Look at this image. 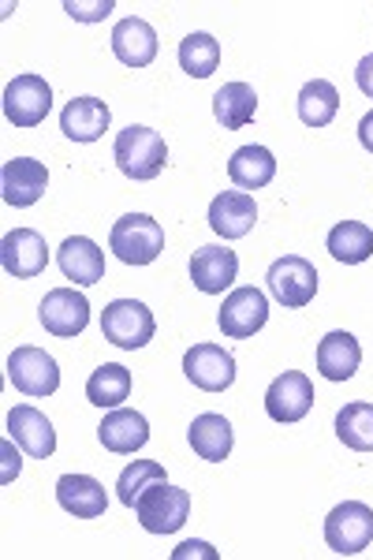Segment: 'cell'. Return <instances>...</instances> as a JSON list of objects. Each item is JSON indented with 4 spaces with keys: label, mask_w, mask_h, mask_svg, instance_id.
Instances as JSON below:
<instances>
[{
    "label": "cell",
    "mask_w": 373,
    "mask_h": 560,
    "mask_svg": "<svg viewBox=\"0 0 373 560\" xmlns=\"http://www.w3.org/2000/svg\"><path fill=\"white\" fill-rule=\"evenodd\" d=\"M113 158H116V168L127 176V179H158L165 173L168 165V147L153 128H142V124H131L127 131L116 135V147H113Z\"/></svg>",
    "instance_id": "obj_1"
},
{
    "label": "cell",
    "mask_w": 373,
    "mask_h": 560,
    "mask_svg": "<svg viewBox=\"0 0 373 560\" xmlns=\"http://www.w3.org/2000/svg\"><path fill=\"white\" fill-rule=\"evenodd\" d=\"M108 247H113V255L120 258L124 266H150V261H158L161 250H165V229L145 213H127L113 224Z\"/></svg>",
    "instance_id": "obj_2"
},
{
    "label": "cell",
    "mask_w": 373,
    "mask_h": 560,
    "mask_svg": "<svg viewBox=\"0 0 373 560\" xmlns=\"http://www.w3.org/2000/svg\"><path fill=\"white\" fill-rule=\"evenodd\" d=\"M102 332L108 345H116L124 351H139L153 340L158 322H153L150 306L139 300H113L102 311Z\"/></svg>",
    "instance_id": "obj_3"
},
{
    "label": "cell",
    "mask_w": 373,
    "mask_h": 560,
    "mask_svg": "<svg viewBox=\"0 0 373 560\" xmlns=\"http://www.w3.org/2000/svg\"><path fill=\"white\" fill-rule=\"evenodd\" d=\"M135 516L150 535H172L190 516V493L168 482H153L139 501H135Z\"/></svg>",
    "instance_id": "obj_4"
},
{
    "label": "cell",
    "mask_w": 373,
    "mask_h": 560,
    "mask_svg": "<svg viewBox=\"0 0 373 560\" xmlns=\"http://www.w3.org/2000/svg\"><path fill=\"white\" fill-rule=\"evenodd\" d=\"M373 541V509L362 501H343L325 516V546L340 557L362 553Z\"/></svg>",
    "instance_id": "obj_5"
},
{
    "label": "cell",
    "mask_w": 373,
    "mask_h": 560,
    "mask_svg": "<svg viewBox=\"0 0 373 560\" xmlns=\"http://www.w3.org/2000/svg\"><path fill=\"white\" fill-rule=\"evenodd\" d=\"M8 382L20 388L23 396L42 400V396H53L60 388V366L49 351L23 345L8 355Z\"/></svg>",
    "instance_id": "obj_6"
},
{
    "label": "cell",
    "mask_w": 373,
    "mask_h": 560,
    "mask_svg": "<svg viewBox=\"0 0 373 560\" xmlns=\"http://www.w3.org/2000/svg\"><path fill=\"white\" fill-rule=\"evenodd\" d=\"M266 284H269V295L280 306H291V311H299V306L314 303V295H317V269L306 258L284 255V258H277L269 266Z\"/></svg>",
    "instance_id": "obj_7"
},
{
    "label": "cell",
    "mask_w": 373,
    "mask_h": 560,
    "mask_svg": "<svg viewBox=\"0 0 373 560\" xmlns=\"http://www.w3.org/2000/svg\"><path fill=\"white\" fill-rule=\"evenodd\" d=\"M53 108V90L42 75H15L4 86V116L15 128H38Z\"/></svg>",
    "instance_id": "obj_8"
},
{
    "label": "cell",
    "mask_w": 373,
    "mask_h": 560,
    "mask_svg": "<svg viewBox=\"0 0 373 560\" xmlns=\"http://www.w3.org/2000/svg\"><path fill=\"white\" fill-rule=\"evenodd\" d=\"M269 322V300L258 288H235V292L224 300L221 314H217V325H221L224 337L232 340H247L258 329H266Z\"/></svg>",
    "instance_id": "obj_9"
},
{
    "label": "cell",
    "mask_w": 373,
    "mask_h": 560,
    "mask_svg": "<svg viewBox=\"0 0 373 560\" xmlns=\"http://www.w3.org/2000/svg\"><path fill=\"white\" fill-rule=\"evenodd\" d=\"M38 318L53 337L71 340L90 325V303L83 292H75V288H53L38 306Z\"/></svg>",
    "instance_id": "obj_10"
},
{
    "label": "cell",
    "mask_w": 373,
    "mask_h": 560,
    "mask_svg": "<svg viewBox=\"0 0 373 560\" xmlns=\"http://www.w3.org/2000/svg\"><path fill=\"white\" fill-rule=\"evenodd\" d=\"M184 374L202 393H224L235 382V355L221 345H195L184 355Z\"/></svg>",
    "instance_id": "obj_11"
},
{
    "label": "cell",
    "mask_w": 373,
    "mask_h": 560,
    "mask_svg": "<svg viewBox=\"0 0 373 560\" xmlns=\"http://www.w3.org/2000/svg\"><path fill=\"white\" fill-rule=\"evenodd\" d=\"M314 382L299 370H284L269 388H266V411L272 422H299L306 419L314 408Z\"/></svg>",
    "instance_id": "obj_12"
},
{
    "label": "cell",
    "mask_w": 373,
    "mask_h": 560,
    "mask_svg": "<svg viewBox=\"0 0 373 560\" xmlns=\"http://www.w3.org/2000/svg\"><path fill=\"white\" fill-rule=\"evenodd\" d=\"M0 261H4V273L15 280H31L42 277L45 266H49V247H45V236L34 229H15L0 240Z\"/></svg>",
    "instance_id": "obj_13"
},
{
    "label": "cell",
    "mask_w": 373,
    "mask_h": 560,
    "mask_svg": "<svg viewBox=\"0 0 373 560\" xmlns=\"http://www.w3.org/2000/svg\"><path fill=\"white\" fill-rule=\"evenodd\" d=\"M8 438H12L31 459H49L57 453V430H53V422L45 419L38 408H31V404H15V408L8 411Z\"/></svg>",
    "instance_id": "obj_14"
},
{
    "label": "cell",
    "mask_w": 373,
    "mask_h": 560,
    "mask_svg": "<svg viewBox=\"0 0 373 560\" xmlns=\"http://www.w3.org/2000/svg\"><path fill=\"white\" fill-rule=\"evenodd\" d=\"M45 187H49V173H45V165L34 158H12L0 168V195H4V202L15 206V210H26V206L38 202L45 195Z\"/></svg>",
    "instance_id": "obj_15"
},
{
    "label": "cell",
    "mask_w": 373,
    "mask_h": 560,
    "mask_svg": "<svg viewBox=\"0 0 373 560\" xmlns=\"http://www.w3.org/2000/svg\"><path fill=\"white\" fill-rule=\"evenodd\" d=\"M258 221V206L247 191H224L209 202V229L224 240H243Z\"/></svg>",
    "instance_id": "obj_16"
},
{
    "label": "cell",
    "mask_w": 373,
    "mask_h": 560,
    "mask_svg": "<svg viewBox=\"0 0 373 560\" xmlns=\"http://www.w3.org/2000/svg\"><path fill=\"white\" fill-rule=\"evenodd\" d=\"M235 273H240V258L229 247H198L190 258V280L206 295H221L224 288H232Z\"/></svg>",
    "instance_id": "obj_17"
},
{
    "label": "cell",
    "mask_w": 373,
    "mask_h": 560,
    "mask_svg": "<svg viewBox=\"0 0 373 560\" xmlns=\"http://www.w3.org/2000/svg\"><path fill=\"white\" fill-rule=\"evenodd\" d=\"M113 124V113L102 97H71L60 113V131L71 142H97Z\"/></svg>",
    "instance_id": "obj_18"
},
{
    "label": "cell",
    "mask_w": 373,
    "mask_h": 560,
    "mask_svg": "<svg viewBox=\"0 0 373 560\" xmlns=\"http://www.w3.org/2000/svg\"><path fill=\"white\" fill-rule=\"evenodd\" d=\"M97 441L116 456H131L150 441V422L139 411H127V408H113L105 415V422L97 427Z\"/></svg>",
    "instance_id": "obj_19"
},
{
    "label": "cell",
    "mask_w": 373,
    "mask_h": 560,
    "mask_svg": "<svg viewBox=\"0 0 373 560\" xmlns=\"http://www.w3.org/2000/svg\"><path fill=\"white\" fill-rule=\"evenodd\" d=\"M60 273L75 284H97L105 280V250L86 236H68L57 250Z\"/></svg>",
    "instance_id": "obj_20"
},
{
    "label": "cell",
    "mask_w": 373,
    "mask_h": 560,
    "mask_svg": "<svg viewBox=\"0 0 373 560\" xmlns=\"http://www.w3.org/2000/svg\"><path fill=\"white\" fill-rule=\"evenodd\" d=\"M113 52H116V60L127 68L153 65V57H158V31H153L145 20H139V15L120 20L113 31Z\"/></svg>",
    "instance_id": "obj_21"
},
{
    "label": "cell",
    "mask_w": 373,
    "mask_h": 560,
    "mask_svg": "<svg viewBox=\"0 0 373 560\" xmlns=\"http://www.w3.org/2000/svg\"><path fill=\"white\" fill-rule=\"evenodd\" d=\"M57 501H60V509L75 520H97V516H105V509H108L102 482L90 475H63L57 482Z\"/></svg>",
    "instance_id": "obj_22"
},
{
    "label": "cell",
    "mask_w": 373,
    "mask_h": 560,
    "mask_svg": "<svg viewBox=\"0 0 373 560\" xmlns=\"http://www.w3.org/2000/svg\"><path fill=\"white\" fill-rule=\"evenodd\" d=\"M359 363H362V348L351 332L336 329L317 345V370H322L325 382H348V377H354Z\"/></svg>",
    "instance_id": "obj_23"
},
{
    "label": "cell",
    "mask_w": 373,
    "mask_h": 560,
    "mask_svg": "<svg viewBox=\"0 0 373 560\" xmlns=\"http://www.w3.org/2000/svg\"><path fill=\"white\" fill-rule=\"evenodd\" d=\"M187 441L202 459H209V464H221V459L232 456L235 433H232V422L224 419V415H198L187 430Z\"/></svg>",
    "instance_id": "obj_24"
},
{
    "label": "cell",
    "mask_w": 373,
    "mask_h": 560,
    "mask_svg": "<svg viewBox=\"0 0 373 560\" xmlns=\"http://www.w3.org/2000/svg\"><path fill=\"white\" fill-rule=\"evenodd\" d=\"M229 176L240 191H261L277 176V158L266 147H240L229 161Z\"/></svg>",
    "instance_id": "obj_25"
},
{
    "label": "cell",
    "mask_w": 373,
    "mask_h": 560,
    "mask_svg": "<svg viewBox=\"0 0 373 560\" xmlns=\"http://www.w3.org/2000/svg\"><path fill=\"white\" fill-rule=\"evenodd\" d=\"M258 113V94H254L250 83H224L213 94V116L224 131H240L247 128Z\"/></svg>",
    "instance_id": "obj_26"
},
{
    "label": "cell",
    "mask_w": 373,
    "mask_h": 560,
    "mask_svg": "<svg viewBox=\"0 0 373 560\" xmlns=\"http://www.w3.org/2000/svg\"><path fill=\"white\" fill-rule=\"evenodd\" d=\"M340 113V94L329 79H311L303 90H299V120L306 128H329Z\"/></svg>",
    "instance_id": "obj_27"
},
{
    "label": "cell",
    "mask_w": 373,
    "mask_h": 560,
    "mask_svg": "<svg viewBox=\"0 0 373 560\" xmlns=\"http://www.w3.org/2000/svg\"><path fill=\"white\" fill-rule=\"evenodd\" d=\"M131 396V370L120 366V363H105L97 366L94 374H90L86 382V400L94 404V408H120V404Z\"/></svg>",
    "instance_id": "obj_28"
},
{
    "label": "cell",
    "mask_w": 373,
    "mask_h": 560,
    "mask_svg": "<svg viewBox=\"0 0 373 560\" xmlns=\"http://www.w3.org/2000/svg\"><path fill=\"white\" fill-rule=\"evenodd\" d=\"M325 247H329V255L336 261H343V266H359V261H366L373 255V229L362 221H340L329 232Z\"/></svg>",
    "instance_id": "obj_29"
},
{
    "label": "cell",
    "mask_w": 373,
    "mask_h": 560,
    "mask_svg": "<svg viewBox=\"0 0 373 560\" xmlns=\"http://www.w3.org/2000/svg\"><path fill=\"white\" fill-rule=\"evenodd\" d=\"M336 438L354 453H373V404L354 400L336 415Z\"/></svg>",
    "instance_id": "obj_30"
},
{
    "label": "cell",
    "mask_w": 373,
    "mask_h": 560,
    "mask_svg": "<svg viewBox=\"0 0 373 560\" xmlns=\"http://www.w3.org/2000/svg\"><path fill=\"white\" fill-rule=\"evenodd\" d=\"M221 65V45H217L213 34H187L184 42H179V68L187 71L190 79H209Z\"/></svg>",
    "instance_id": "obj_31"
},
{
    "label": "cell",
    "mask_w": 373,
    "mask_h": 560,
    "mask_svg": "<svg viewBox=\"0 0 373 560\" xmlns=\"http://www.w3.org/2000/svg\"><path fill=\"white\" fill-rule=\"evenodd\" d=\"M153 482H168L165 467H161L158 459H135V464H127L120 478H116V497H120V504H127V509H135V501H139Z\"/></svg>",
    "instance_id": "obj_32"
},
{
    "label": "cell",
    "mask_w": 373,
    "mask_h": 560,
    "mask_svg": "<svg viewBox=\"0 0 373 560\" xmlns=\"http://www.w3.org/2000/svg\"><path fill=\"white\" fill-rule=\"evenodd\" d=\"M113 0H97V4H79V0H63V12L71 15V20H79V23H97V20H105L108 12H113Z\"/></svg>",
    "instance_id": "obj_33"
},
{
    "label": "cell",
    "mask_w": 373,
    "mask_h": 560,
    "mask_svg": "<svg viewBox=\"0 0 373 560\" xmlns=\"http://www.w3.org/2000/svg\"><path fill=\"white\" fill-rule=\"evenodd\" d=\"M354 83H359V90L366 97H373V52L370 57L359 60V68H354Z\"/></svg>",
    "instance_id": "obj_34"
},
{
    "label": "cell",
    "mask_w": 373,
    "mask_h": 560,
    "mask_svg": "<svg viewBox=\"0 0 373 560\" xmlns=\"http://www.w3.org/2000/svg\"><path fill=\"white\" fill-rule=\"evenodd\" d=\"M195 553H206V557H217L213 549L206 546V541H184V546L176 549V557L184 560V557H195Z\"/></svg>",
    "instance_id": "obj_35"
},
{
    "label": "cell",
    "mask_w": 373,
    "mask_h": 560,
    "mask_svg": "<svg viewBox=\"0 0 373 560\" xmlns=\"http://www.w3.org/2000/svg\"><path fill=\"white\" fill-rule=\"evenodd\" d=\"M359 142L373 153V113H366V116L359 120Z\"/></svg>",
    "instance_id": "obj_36"
}]
</instances>
